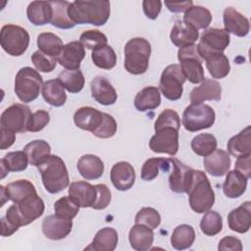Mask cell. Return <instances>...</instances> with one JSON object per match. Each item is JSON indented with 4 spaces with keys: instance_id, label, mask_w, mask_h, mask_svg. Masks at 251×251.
Returning <instances> with one entry per match:
<instances>
[{
    "instance_id": "obj_1",
    "label": "cell",
    "mask_w": 251,
    "mask_h": 251,
    "mask_svg": "<svg viewBox=\"0 0 251 251\" xmlns=\"http://www.w3.org/2000/svg\"><path fill=\"white\" fill-rule=\"evenodd\" d=\"M110 13V2L107 0H76L69 7V17L75 25H103L107 23Z\"/></svg>"
},
{
    "instance_id": "obj_2",
    "label": "cell",
    "mask_w": 251,
    "mask_h": 251,
    "mask_svg": "<svg viewBox=\"0 0 251 251\" xmlns=\"http://www.w3.org/2000/svg\"><path fill=\"white\" fill-rule=\"evenodd\" d=\"M190 208L198 214L209 211L215 203V193L206 174L193 170L191 179L186 190Z\"/></svg>"
},
{
    "instance_id": "obj_3",
    "label": "cell",
    "mask_w": 251,
    "mask_h": 251,
    "mask_svg": "<svg viewBox=\"0 0 251 251\" xmlns=\"http://www.w3.org/2000/svg\"><path fill=\"white\" fill-rule=\"evenodd\" d=\"M42 183L45 189L52 194L61 192L70 183L69 173L65 162L56 155H50L38 166Z\"/></svg>"
},
{
    "instance_id": "obj_4",
    "label": "cell",
    "mask_w": 251,
    "mask_h": 251,
    "mask_svg": "<svg viewBox=\"0 0 251 251\" xmlns=\"http://www.w3.org/2000/svg\"><path fill=\"white\" fill-rule=\"evenodd\" d=\"M125 69L131 75L144 74L149 65L151 55L150 43L142 37L129 39L124 49Z\"/></svg>"
},
{
    "instance_id": "obj_5",
    "label": "cell",
    "mask_w": 251,
    "mask_h": 251,
    "mask_svg": "<svg viewBox=\"0 0 251 251\" xmlns=\"http://www.w3.org/2000/svg\"><path fill=\"white\" fill-rule=\"evenodd\" d=\"M42 83V76L36 70L24 67L16 75L14 90L22 102L29 103L38 97Z\"/></svg>"
},
{
    "instance_id": "obj_6",
    "label": "cell",
    "mask_w": 251,
    "mask_h": 251,
    "mask_svg": "<svg viewBox=\"0 0 251 251\" xmlns=\"http://www.w3.org/2000/svg\"><path fill=\"white\" fill-rule=\"evenodd\" d=\"M216 115L212 107L197 103L187 106L182 114V125L190 132L211 127L215 123Z\"/></svg>"
},
{
    "instance_id": "obj_7",
    "label": "cell",
    "mask_w": 251,
    "mask_h": 251,
    "mask_svg": "<svg viewBox=\"0 0 251 251\" xmlns=\"http://www.w3.org/2000/svg\"><path fill=\"white\" fill-rule=\"evenodd\" d=\"M0 43L3 50L11 56L23 55L29 44V34L24 27L17 25H5L1 28Z\"/></svg>"
},
{
    "instance_id": "obj_8",
    "label": "cell",
    "mask_w": 251,
    "mask_h": 251,
    "mask_svg": "<svg viewBox=\"0 0 251 251\" xmlns=\"http://www.w3.org/2000/svg\"><path fill=\"white\" fill-rule=\"evenodd\" d=\"M177 59L185 78L191 83H200L205 80L204 69L202 67L203 60L198 53L197 45L192 44L179 48Z\"/></svg>"
},
{
    "instance_id": "obj_9",
    "label": "cell",
    "mask_w": 251,
    "mask_h": 251,
    "mask_svg": "<svg viewBox=\"0 0 251 251\" xmlns=\"http://www.w3.org/2000/svg\"><path fill=\"white\" fill-rule=\"evenodd\" d=\"M230 42V36L224 28H207L201 34L197 45L198 53L204 61L212 55L223 53Z\"/></svg>"
},
{
    "instance_id": "obj_10",
    "label": "cell",
    "mask_w": 251,
    "mask_h": 251,
    "mask_svg": "<svg viewBox=\"0 0 251 251\" xmlns=\"http://www.w3.org/2000/svg\"><path fill=\"white\" fill-rule=\"evenodd\" d=\"M186 78L181 71V68L177 64H173L167 66L160 78V90L163 95L171 100L176 101L178 100L183 92V83Z\"/></svg>"
},
{
    "instance_id": "obj_11",
    "label": "cell",
    "mask_w": 251,
    "mask_h": 251,
    "mask_svg": "<svg viewBox=\"0 0 251 251\" xmlns=\"http://www.w3.org/2000/svg\"><path fill=\"white\" fill-rule=\"evenodd\" d=\"M32 113L28 106L24 104H13L1 114V126L16 132L27 131V126Z\"/></svg>"
},
{
    "instance_id": "obj_12",
    "label": "cell",
    "mask_w": 251,
    "mask_h": 251,
    "mask_svg": "<svg viewBox=\"0 0 251 251\" xmlns=\"http://www.w3.org/2000/svg\"><path fill=\"white\" fill-rule=\"evenodd\" d=\"M150 149L155 153H165L175 156L178 150V129L162 127L155 130L149 141Z\"/></svg>"
},
{
    "instance_id": "obj_13",
    "label": "cell",
    "mask_w": 251,
    "mask_h": 251,
    "mask_svg": "<svg viewBox=\"0 0 251 251\" xmlns=\"http://www.w3.org/2000/svg\"><path fill=\"white\" fill-rule=\"evenodd\" d=\"M16 212L22 226H26L34 222L44 213V202L37 193L25 197L18 203H14Z\"/></svg>"
},
{
    "instance_id": "obj_14",
    "label": "cell",
    "mask_w": 251,
    "mask_h": 251,
    "mask_svg": "<svg viewBox=\"0 0 251 251\" xmlns=\"http://www.w3.org/2000/svg\"><path fill=\"white\" fill-rule=\"evenodd\" d=\"M170 163L171 173L169 176V184L171 190L176 193H186L193 169L176 158H171Z\"/></svg>"
},
{
    "instance_id": "obj_15",
    "label": "cell",
    "mask_w": 251,
    "mask_h": 251,
    "mask_svg": "<svg viewBox=\"0 0 251 251\" xmlns=\"http://www.w3.org/2000/svg\"><path fill=\"white\" fill-rule=\"evenodd\" d=\"M72 220L64 219L56 214L47 216L42 221V231L51 240H60L67 237L72 231Z\"/></svg>"
},
{
    "instance_id": "obj_16",
    "label": "cell",
    "mask_w": 251,
    "mask_h": 251,
    "mask_svg": "<svg viewBox=\"0 0 251 251\" xmlns=\"http://www.w3.org/2000/svg\"><path fill=\"white\" fill-rule=\"evenodd\" d=\"M69 197L79 207H92L96 201L97 191L95 185L86 181L72 182L69 187Z\"/></svg>"
},
{
    "instance_id": "obj_17",
    "label": "cell",
    "mask_w": 251,
    "mask_h": 251,
    "mask_svg": "<svg viewBox=\"0 0 251 251\" xmlns=\"http://www.w3.org/2000/svg\"><path fill=\"white\" fill-rule=\"evenodd\" d=\"M110 178L118 190L126 191L130 189L134 184L135 172L128 162H118L111 169Z\"/></svg>"
},
{
    "instance_id": "obj_18",
    "label": "cell",
    "mask_w": 251,
    "mask_h": 251,
    "mask_svg": "<svg viewBox=\"0 0 251 251\" xmlns=\"http://www.w3.org/2000/svg\"><path fill=\"white\" fill-rule=\"evenodd\" d=\"M84 57L85 50L81 42L72 41L64 45V48L57 58V61L67 70H78Z\"/></svg>"
},
{
    "instance_id": "obj_19",
    "label": "cell",
    "mask_w": 251,
    "mask_h": 251,
    "mask_svg": "<svg viewBox=\"0 0 251 251\" xmlns=\"http://www.w3.org/2000/svg\"><path fill=\"white\" fill-rule=\"evenodd\" d=\"M225 30L228 33H232L236 36L243 37L249 32V21L246 17L240 14L232 7H227L224 11L223 15Z\"/></svg>"
},
{
    "instance_id": "obj_20",
    "label": "cell",
    "mask_w": 251,
    "mask_h": 251,
    "mask_svg": "<svg viewBox=\"0 0 251 251\" xmlns=\"http://www.w3.org/2000/svg\"><path fill=\"white\" fill-rule=\"evenodd\" d=\"M228 227L238 233H245L251 226V202L245 201L227 215Z\"/></svg>"
},
{
    "instance_id": "obj_21",
    "label": "cell",
    "mask_w": 251,
    "mask_h": 251,
    "mask_svg": "<svg viewBox=\"0 0 251 251\" xmlns=\"http://www.w3.org/2000/svg\"><path fill=\"white\" fill-rule=\"evenodd\" d=\"M204 168L213 176H225L230 168L229 154L223 149H216L203 160Z\"/></svg>"
},
{
    "instance_id": "obj_22",
    "label": "cell",
    "mask_w": 251,
    "mask_h": 251,
    "mask_svg": "<svg viewBox=\"0 0 251 251\" xmlns=\"http://www.w3.org/2000/svg\"><path fill=\"white\" fill-rule=\"evenodd\" d=\"M222 98V86L214 79H205L199 86L193 88L189 99L191 104L203 103L205 101H219Z\"/></svg>"
},
{
    "instance_id": "obj_23",
    "label": "cell",
    "mask_w": 251,
    "mask_h": 251,
    "mask_svg": "<svg viewBox=\"0 0 251 251\" xmlns=\"http://www.w3.org/2000/svg\"><path fill=\"white\" fill-rule=\"evenodd\" d=\"M92 97L101 105H113L117 101V92L104 76H96L90 84Z\"/></svg>"
},
{
    "instance_id": "obj_24",
    "label": "cell",
    "mask_w": 251,
    "mask_h": 251,
    "mask_svg": "<svg viewBox=\"0 0 251 251\" xmlns=\"http://www.w3.org/2000/svg\"><path fill=\"white\" fill-rule=\"evenodd\" d=\"M198 37V30L185 24L183 21H176L170 33L171 41L179 48L194 44Z\"/></svg>"
},
{
    "instance_id": "obj_25",
    "label": "cell",
    "mask_w": 251,
    "mask_h": 251,
    "mask_svg": "<svg viewBox=\"0 0 251 251\" xmlns=\"http://www.w3.org/2000/svg\"><path fill=\"white\" fill-rule=\"evenodd\" d=\"M76 167L80 176L87 180L97 179L104 173V163L99 157L92 154L81 156L77 161Z\"/></svg>"
},
{
    "instance_id": "obj_26",
    "label": "cell",
    "mask_w": 251,
    "mask_h": 251,
    "mask_svg": "<svg viewBox=\"0 0 251 251\" xmlns=\"http://www.w3.org/2000/svg\"><path fill=\"white\" fill-rule=\"evenodd\" d=\"M75 125L88 131H93L102 122V113L92 107H81L74 115Z\"/></svg>"
},
{
    "instance_id": "obj_27",
    "label": "cell",
    "mask_w": 251,
    "mask_h": 251,
    "mask_svg": "<svg viewBox=\"0 0 251 251\" xmlns=\"http://www.w3.org/2000/svg\"><path fill=\"white\" fill-rule=\"evenodd\" d=\"M128 240L131 248L136 251H146L151 248L154 240L153 229L135 224L129 230Z\"/></svg>"
},
{
    "instance_id": "obj_28",
    "label": "cell",
    "mask_w": 251,
    "mask_h": 251,
    "mask_svg": "<svg viewBox=\"0 0 251 251\" xmlns=\"http://www.w3.org/2000/svg\"><path fill=\"white\" fill-rule=\"evenodd\" d=\"M228 154L239 158L251 154V126H247L238 134L232 136L226 144Z\"/></svg>"
},
{
    "instance_id": "obj_29",
    "label": "cell",
    "mask_w": 251,
    "mask_h": 251,
    "mask_svg": "<svg viewBox=\"0 0 251 251\" xmlns=\"http://www.w3.org/2000/svg\"><path fill=\"white\" fill-rule=\"evenodd\" d=\"M52 7L49 1H32L26 9L28 21L34 25H44L51 23Z\"/></svg>"
},
{
    "instance_id": "obj_30",
    "label": "cell",
    "mask_w": 251,
    "mask_h": 251,
    "mask_svg": "<svg viewBox=\"0 0 251 251\" xmlns=\"http://www.w3.org/2000/svg\"><path fill=\"white\" fill-rule=\"evenodd\" d=\"M119 241L118 232L112 227H103L97 231L91 244L85 250L95 251H113L116 249Z\"/></svg>"
},
{
    "instance_id": "obj_31",
    "label": "cell",
    "mask_w": 251,
    "mask_h": 251,
    "mask_svg": "<svg viewBox=\"0 0 251 251\" xmlns=\"http://www.w3.org/2000/svg\"><path fill=\"white\" fill-rule=\"evenodd\" d=\"M183 22L196 30L207 29L212 22V14L203 6L192 5L187 11L184 12Z\"/></svg>"
},
{
    "instance_id": "obj_32",
    "label": "cell",
    "mask_w": 251,
    "mask_h": 251,
    "mask_svg": "<svg viewBox=\"0 0 251 251\" xmlns=\"http://www.w3.org/2000/svg\"><path fill=\"white\" fill-rule=\"evenodd\" d=\"M161 104L160 90L155 86H146L134 98V107L140 112L154 110Z\"/></svg>"
},
{
    "instance_id": "obj_33",
    "label": "cell",
    "mask_w": 251,
    "mask_h": 251,
    "mask_svg": "<svg viewBox=\"0 0 251 251\" xmlns=\"http://www.w3.org/2000/svg\"><path fill=\"white\" fill-rule=\"evenodd\" d=\"M248 178L236 170L227 172V176L223 184L224 194L228 198H238L246 190Z\"/></svg>"
},
{
    "instance_id": "obj_34",
    "label": "cell",
    "mask_w": 251,
    "mask_h": 251,
    "mask_svg": "<svg viewBox=\"0 0 251 251\" xmlns=\"http://www.w3.org/2000/svg\"><path fill=\"white\" fill-rule=\"evenodd\" d=\"M42 96L44 100L54 107H61L67 101L65 87L59 79H49L42 86Z\"/></svg>"
},
{
    "instance_id": "obj_35",
    "label": "cell",
    "mask_w": 251,
    "mask_h": 251,
    "mask_svg": "<svg viewBox=\"0 0 251 251\" xmlns=\"http://www.w3.org/2000/svg\"><path fill=\"white\" fill-rule=\"evenodd\" d=\"M28 158L25 151H14L7 153L0 161L1 178H4L9 172H22L27 168Z\"/></svg>"
},
{
    "instance_id": "obj_36",
    "label": "cell",
    "mask_w": 251,
    "mask_h": 251,
    "mask_svg": "<svg viewBox=\"0 0 251 251\" xmlns=\"http://www.w3.org/2000/svg\"><path fill=\"white\" fill-rule=\"evenodd\" d=\"M52 7L53 15L51 20V25L63 29H68L74 27L75 25L73 23L69 17V7L70 2L68 1H49Z\"/></svg>"
},
{
    "instance_id": "obj_37",
    "label": "cell",
    "mask_w": 251,
    "mask_h": 251,
    "mask_svg": "<svg viewBox=\"0 0 251 251\" xmlns=\"http://www.w3.org/2000/svg\"><path fill=\"white\" fill-rule=\"evenodd\" d=\"M31 166H38L44 159L51 155L49 143L43 139H36L27 143L24 148Z\"/></svg>"
},
{
    "instance_id": "obj_38",
    "label": "cell",
    "mask_w": 251,
    "mask_h": 251,
    "mask_svg": "<svg viewBox=\"0 0 251 251\" xmlns=\"http://www.w3.org/2000/svg\"><path fill=\"white\" fill-rule=\"evenodd\" d=\"M194 240V228L191 226L185 224L177 226L171 235V244L176 250H184L190 248Z\"/></svg>"
},
{
    "instance_id": "obj_39",
    "label": "cell",
    "mask_w": 251,
    "mask_h": 251,
    "mask_svg": "<svg viewBox=\"0 0 251 251\" xmlns=\"http://www.w3.org/2000/svg\"><path fill=\"white\" fill-rule=\"evenodd\" d=\"M37 47L44 54L57 59L64 48V44L55 33L42 32L37 36Z\"/></svg>"
},
{
    "instance_id": "obj_40",
    "label": "cell",
    "mask_w": 251,
    "mask_h": 251,
    "mask_svg": "<svg viewBox=\"0 0 251 251\" xmlns=\"http://www.w3.org/2000/svg\"><path fill=\"white\" fill-rule=\"evenodd\" d=\"M6 192L9 200L18 203L27 196L37 193L34 184L27 179H18L6 185Z\"/></svg>"
},
{
    "instance_id": "obj_41",
    "label": "cell",
    "mask_w": 251,
    "mask_h": 251,
    "mask_svg": "<svg viewBox=\"0 0 251 251\" xmlns=\"http://www.w3.org/2000/svg\"><path fill=\"white\" fill-rule=\"evenodd\" d=\"M91 59L94 65L100 69L111 70L117 64V56L114 49L106 44L92 50Z\"/></svg>"
},
{
    "instance_id": "obj_42",
    "label": "cell",
    "mask_w": 251,
    "mask_h": 251,
    "mask_svg": "<svg viewBox=\"0 0 251 251\" xmlns=\"http://www.w3.org/2000/svg\"><path fill=\"white\" fill-rule=\"evenodd\" d=\"M205 62L209 74L214 78H224L229 74V61L224 53L212 55L209 58H207Z\"/></svg>"
},
{
    "instance_id": "obj_43",
    "label": "cell",
    "mask_w": 251,
    "mask_h": 251,
    "mask_svg": "<svg viewBox=\"0 0 251 251\" xmlns=\"http://www.w3.org/2000/svg\"><path fill=\"white\" fill-rule=\"evenodd\" d=\"M57 79L63 86L71 93H78L84 86V76L81 71L78 70H66L58 75Z\"/></svg>"
},
{
    "instance_id": "obj_44",
    "label": "cell",
    "mask_w": 251,
    "mask_h": 251,
    "mask_svg": "<svg viewBox=\"0 0 251 251\" xmlns=\"http://www.w3.org/2000/svg\"><path fill=\"white\" fill-rule=\"evenodd\" d=\"M170 159L165 158H150L145 161L141 169V178L146 181L153 180L159 175L160 170L165 172L170 171Z\"/></svg>"
},
{
    "instance_id": "obj_45",
    "label": "cell",
    "mask_w": 251,
    "mask_h": 251,
    "mask_svg": "<svg viewBox=\"0 0 251 251\" xmlns=\"http://www.w3.org/2000/svg\"><path fill=\"white\" fill-rule=\"evenodd\" d=\"M192 151L199 156H208L217 149V139L211 133H200L191 140Z\"/></svg>"
},
{
    "instance_id": "obj_46",
    "label": "cell",
    "mask_w": 251,
    "mask_h": 251,
    "mask_svg": "<svg viewBox=\"0 0 251 251\" xmlns=\"http://www.w3.org/2000/svg\"><path fill=\"white\" fill-rule=\"evenodd\" d=\"M222 216L216 211H207L200 222V229L207 236H214L222 231Z\"/></svg>"
},
{
    "instance_id": "obj_47",
    "label": "cell",
    "mask_w": 251,
    "mask_h": 251,
    "mask_svg": "<svg viewBox=\"0 0 251 251\" xmlns=\"http://www.w3.org/2000/svg\"><path fill=\"white\" fill-rule=\"evenodd\" d=\"M134 222L135 224L145 226L151 229H155L161 223V216L159 212L154 208L144 207L137 212Z\"/></svg>"
},
{
    "instance_id": "obj_48",
    "label": "cell",
    "mask_w": 251,
    "mask_h": 251,
    "mask_svg": "<svg viewBox=\"0 0 251 251\" xmlns=\"http://www.w3.org/2000/svg\"><path fill=\"white\" fill-rule=\"evenodd\" d=\"M55 214L61 218L73 220L78 213L79 207L68 196L61 197L54 204Z\"/></svg>"
},
{
    "instance_id": "obj_49",
    "label": "cell",
    "mask_w": 251,
    "mask_h": 251,
    "mask_svg": "<svg viewBox=\"0 0 251 251\" xmlns=\"http://www.w3.org/2000/svg\"><path fill=\"white\" fill-rule=\"evenodd\" d=\"M79 41L87 49L93 50L99 46L106 45L108 42V39L103 32L97 29H89V30L83 31L80 34Z\"/></svg>"
},
{
    "instance_id": "obj_50",
    "label": "cell",
    "mask_w": 251,
    "mask_h": 251,
    "mask_svg": "<svg viewBox=\"0 0 251 251\" xmlns=\"http://www.w3.org/2000/svg\"><path fill=\"white\" fill-rule=\"evenodd\" d=\"M116 131L117 123L115 119L107 113H102V122L100 126L91 131V133L99 138H110L115 135Z\"/></svg>"
},
{
    "instance_id": "obj_51",
    "label": "cell",
    "mask_w": 251,
    "mask_h": 251,
    "mask_svg": "<svg viewBox=\"0 0 251 251\" xmlns=\"http://www.w3.org/2000/svg\"><path fill=\"white\" fill-rule=\"evenodd\" d=\"M162 127H175L179 130L180 127V120L178 114L172 110V109H166L164 110L157 118L154 129H160Z\"/></svg>"
},
{
    "instance_id": "obj_52",
    "label": "cell",
    "mask_w": 251,
    "mask_h": 251,
    "mask_svg": "<svg viewBox=\"0 0 251 251\" xmlns=\"http://www.w3.org/2000/svg\"><path fill=\"white\" fill-rule=\"evenodd\" d=\"M31 62L37 71L42 73H51L56 68L58 61L56 58L50 57L38 50L31 55Z\"/></svg>"
},
{
    "instance_id": "obj_53",
    "label": "cell",
    "mask_w": 251,
    "mask_h": 251,
    "mask_svg": "<svg viewBox=\"0 0 251 251\" xmlns=\"http://www.w3.org/2000/svg\"><path fill=\"white\" fill-rule=\"evenodd\" d=\"M50 122V116L49 113L45 110H37L36 112L32 113L28 126H27V131L31 132H37L42 130Z\"/></svg>"
},
{
    "instance_id": "obj_54",
    "label": "cell",
    "mask_w": 251,
    "mask_h": 251,
    "mask_svg": "<svg viewBox=\"0 0 251 251\" xmlns=\"http://www.w3.org/2000/svg\"><path fill=\"white\" fill-rule=\"evenodd\" d=\"M95 188L97 191V197L92 208L95 210H103L111 202V191L104 183L96 184Z\"/></svg>"
},
{
    "instance_id": "obj_55",
    "label": "cell",
    "mask_w": 251,
    "mask_h": 251,
    "mask_svg": "<svg viewBox=\"0 0 251 251\" xmlns=\"http://www.w3.org/2000/svg\"><path fill=\"white\" fill-rule=\"evenodd\" d=\"M143 12L150 20H155L159 16L162 8V2L157 0H144L142 2Z\"/></svg>"
},
{
    "instance_id": "obj_56",
    "label": "cell",
    "mask_w": 251,
    "mask_h": 251,
    "mask_svg": "<svg viewBox=\"0 0 251 251\" xmlns=\"http://www.w3.org/2000/svg\"><path fill=\"white\" fill-rule=\"evenodd\" d=\"M242 248L243 247L240 239L234 236H225L220 240L218 245V249L220 251H226V250L241 251Z\"/></svg>"
},
{
    "instance_id": "obj_57",
    "label": "cell",
    "mask_w": 251,
    "mask_h": 251,
    "mask_svg": "<svg viewBox=\"0 0 251 251\" xmlns=\"http://www.w3.org/2000/svg\"><path fill=\"white\" fill-rule=\"evenodd\" d=\"M236 159L234 170L242 174L245 177L249 178L251 176V154Z\"/></svg>"
},
{
    "instance_id": "obj_58",
    "label": "cell",
    "mask_w": 251,
    "mask_h": 251,
    "mask_svg": "<svg viewBox=\"0 0 251 251\" xmlns=\"http://www.w3.org/2000/svg\"><path fill=\"white\" fill-rule=\"evenodd\" d=\"M0 131H1V144H0V148L2 150H5L9 147H11L15 140H16V134L14 131L10 130V129H7L3 126H1L0 128Z\"/></svg>"
},
{
    "instance_id": "obj_59",
    "label": "cell",
    "mask_w": 251,
    "mask_h": 251,
    "mask_svg": "<svg viewBox=\"0 0 251 251\" xmlns=\"http://www.w3.org/2000/svg\"><path fill=\"white\" fill-rule=\"evenodd\" d=\"M165 5L173 13H181V12L187 11L193 5V2L192 1H183V2H169V1H166Z\"/></svg>"
},
{
    "instance_id": "obj_60",
    "label": "cell",
    "mask_w": 251,
    "mask_h": 251,
    "mask_svg": "<svg viewBox=\"0 0 251 251\" xmlns=\"http://www.w3.org/2000/svg\"><path fill=\"white\" fill-rule=\"evenodd\" d=\"M0 190H1V204H0V206L2 207V206H4L5 202L9 200V197H8L7 192H6V188H5V186L1 185V186H0Z\"/></svg>"
}]
</instances>
